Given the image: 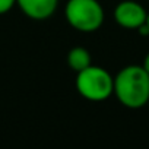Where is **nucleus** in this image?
<instances>
[{
	"label": "nucleus",
	"instance_id": "nucleus-4",
	"mask_svg": "<svg viewBox=\"0 0 149 149\" xmlns=\"http://www.w3.org/2000/svg\"><path fill=\"white\" fill-rule=\"evenodd\" d=\"M146 18L148 13L143 6L133 0H124V2L118 3L114 10L116 22L127 29H139L146 22Z\"/></svg>",
	"mask_w": 149,
	"mask_h": 149
},
{
	"label": "nucleus",
	"instance_id": "nucleus-9",
	"mask_svg": "<svg viewBox=\"0 0 149 149\" xmlns=\"http://www.w3.org/2000/svg\"><path fill=\"white\" fill-rule=\"evenodd\" d=\"M146 25H148V28H149V13H148V18H146Z\"/></svg>",
	"mask_w": 149,
	"mask_h": 149
},
{
	"label": "nucleus",
	"instance_id": "nucleus-7",
	"mask_svg": "<svg viewBox=\"0 0 149 149\" xmlns=\"http://www.w3.org/2000/svg\"><path fill=\"white\" fill-rule=\"evenodd\" d=\"M15 3H16V0H0V15L9 12Z\"/></svg>",
	"mask_w": 149,
	"mask_h": 149
},
{
	"label": "nucleus",
	"instance_id": "nucleus-3",
	"mask_svg": "<svg viewBox=\"0 0 149 149\" xmlns=\"http://www.w3.org/2000/svg\"><path fill=\"white\" fill-rule=\"evenodd\" d=\"M64 13L67 22L82 32H94L104 22V10L97 0H69Z\"/></svg>",
	"mask_w": 149,
	"mask_h": 149
},
{
	"label": "nucleus",
	"instance_id": "nucleus-1",
	"mask_svg": "<svg viewBox=\"0 0 149 149\" xmlns=\"http://www.w3.org/2000/svg\"><path fill=\"white\" fill-rule=\"evenodd\" d=\"M114 94L127 108H140L149 101V73L143 66L123 67L114 78Z\"/></svg>",
	"mask_w": 149,
	"mask_h": 149
},
{
	"label": "nucleus",
	"instance_id": "nucleus-5",
	"mask_svg": "<svg viewBox=\"0 0 149 149\" xmlns=\"http://www.w3.org/2000/svg\"><path fill=\"white\" fill-rule=\"evenodd\" d=\"M57 2L58 0H16L22 12L37 21L50 18L57 8Z\"/></svg>",
	"mask_w": 149,
	"mask_h": 149
},
{
	"label": "nucleus",
	"instance_id": "nucleus-6",
	"mask_svg": "<svg viewBox=\"0 0 149 149\" xmlns=\"http://www.w3.org/2000/svg\"><path fill=\"white\" fill-rule=\"evenodd\" d=\"M67 63L73 70L81 72L88 66H91V54L84 47H74L67 54Z\"/></svg>",
	"mask_w": 149,
	"mask_h": 149
},
{
	"label": "nucleus",
	"instance_id": "nucleus-2",
	"mask_svg": "<svg viewBox=\"0 0 149 149\" xmlns=\"http://www.w3.org/2000/svg\"><path fill=\"white\" fill-rule=\"evenodd\" d=\"M78 92L89 101H104L114 92V78L98 66H88L78 72Z\"/></svg>",
	"mask_w": 149,
	"mask_h": 149
},
{
	"label": "nucleus",
	"instance_id": "nucleus-8",
	"mask_svg": "<svg viewBox=\"0 0 149 149\" xmlns=\"http://www.w3.org/2000/svg\"><path fill=\"white\" fill-rule=\"evenodd\" d=\"M142 66H143V69L149 73V53L146 54V57H145V60H143V64H142Z\"/></svg>",
	"mask_w": 149,
	"mask_h": 149
}]
</instances>
